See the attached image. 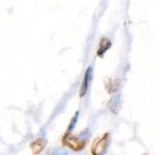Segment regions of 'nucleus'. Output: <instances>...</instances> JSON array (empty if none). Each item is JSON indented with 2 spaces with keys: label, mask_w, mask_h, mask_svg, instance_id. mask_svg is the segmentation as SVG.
<instances>
[{
  "label": "nucleus",
  "mask_w": 155,
  "mask_h": 155,
  "mask_svg": "<svg viewBox=\"0 0 155 155\" xmlns=\"http://www.w3.org/2000/svg\"><path fill=\"white\" fill-rule=\"evenodd\" d=\"M109 145V136L106 134L103 138H101L98 142H96L92 148V154L93 155H104L107 153V148Z\"/></svg>",
  "instance_id": "nucleus-1"
},
{
  "label": "nucleus",
  "mask_w": 155,
  "mask_h": 155,
  "mask_svg": "<svg viewBox=\"0 0 155 155\" xmlns=\"http://www.w3.org/2000/svg\"><path fill=\"white\" fill-rule=\"evenodd\" d=\"M91 77H92V68L89 67L87 71H86V74H85L84 79H83V84H82L81 89H80V96H83L87 92L89 80H91Z\"/></svg>",
  "instance_id": "nucleus-3"
},
{
  "label": "nucleus",
  "mask_w": 155,
  "mask_h": 155,
  "mask_svg": "<svg viewBox=\"0 0 155 155\" xmlns=\"http://www.w3.org/2000/svg\"><path fill=\"white\" fill-rule=\"evenodd\" d=\"M78 114H79V112H77V113H76V114L74 115V117L72 118V120H71V124H70L69 127H68V131H67V135H69L70 133H71V132L74 130V127H75L76 124H77Z\"/></svg>",
  "instance_id": "nucleus-7"
},
{
  "label": "nucleus",
  "mask_w": 155,
  "mask_h": 155,
  "mask_svg": "<svg viewBox=\"0 0 155 155\" xmlns=\"http://www.w3.org/2000/svg\"><path fill=\"white\" fill-rule=\"evenodd\" d=\"M108 106L114 114H117L120 110V96L113 97L108 102Z\"/></svg>",
  "instance_id": "nucleus-5"
},
{
  "label": "nucleus",
  "mask_w": 155,
  "mask_h": 155,
  "mask_svg": "<svg viewBox=\"0 0 155 155\" xmlns=\"http://www.w3.org/2000/svg\"><path fill=\"white\" fill-rule=\"evenodd\" d=\"M45 142H43V140H41V139H39L38 140L35 141L34 142L31 144V148L33 151V154H39L42 151L43 148L45 147Z\"/></svg>",
  "instance_id": "nucleus-4"
},
{
  "label": "nucleus",
  "mask_w": 155,
  "mask_h": 155,
  "mask_svg": "<svg viewBox=\"0 0 155 155\" xmlns=\"http://www.w3.org/2000/svg\"><path fill=\"white\" fill-rule=\"evenodd\" d=\"M66 145L74 151H80L85 147V142L78 140V139L71 138L66 139Z\"/></svg>",
  "instance_id": "nucleus-2"
},
{
  "label": "nucleus",
  "mask_w": 155,
  "mask_h": 155,
  "mask_svg": "<svg viewBox=\"0 0 155 155\" xmlns=\"http://www.w3.org/2000/svg\"><path fill=\"white\" fill-rule=\"evenodd\" d=\"M110 46V42L109 39H107V38H103L101 39V42H100V46L99 49L98 51V55H102Z\"/></svg>",
  "instance_id": "nucleus-6"
}]
</instances>
